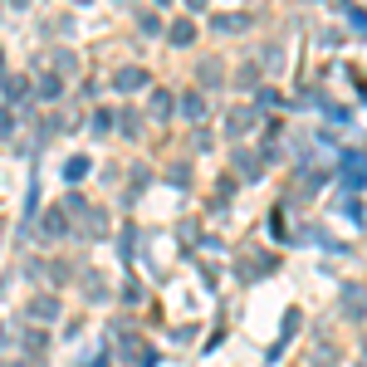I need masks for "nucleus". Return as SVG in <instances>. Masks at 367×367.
Segmentation results:
<instances>
[{
  "mask_svg": "<svg viewBox=\"0 0 367 367\" xmlns=\"http://www.w3.org/2000/svg\"><path fill=\"white\" fill-rule=\"evenodd\" d=\"M34 313H39V319H54L59 304H54V299H34Z\"/></svg>",
  "mask_w": 367,
  "mask_h": 367,
  "instance_id": "10",
  "label": "nucleus"
},
{
  "mask_svg": "<svg viewBox=\"0 0 367 367\" xmlns=\"http://www.w3.org/2000/svg\"><path fill=\"white\" fill-rule=\"evenodd\" d=\"M201 83H221V64H216V59L201 64Z\"/></svg>",
  "mask_w": 367,
  "mask_h": 367,
  "instance_id": "8",
  "label": "nucleus"
},
{
  "mask_svg": "<svg viewBox=\"0 0 367 367\" xmlns=\"http://www.w3.org/2000/svg\"><path fill=\"white\" fill-rule=\"evenodd\" d=\"M118 6H132V0H118Z\"/></svg>",
  "mask_w": 367,
  "mask_h": 367,
  "instance_id": "15",
  "label": "nucleus"
},
{
  "mask_svg": "<svg viewBox=\"0 0 367 367\" xmlns=\"http://www.w3.org/2000/svg\"><path fill=\"white\" fill-rule=\"evenodd\" d=\"M191 39H196V25H191V20L172 25V44H191Z\"/></svg>",
  "mask_w": 367,
  "mask_h": 367,
  "instance_id": "6",
  "label": "nucleus"
},
{
  "mask_svg": "<svg viewBox=\"0 0 367 367\" xmlns=\"http://www.w3.org/2000/svg\"><path fill=\"white\" fill-rule=\"evenodd\" d=\"M74 6H83V0H74Z\"/></svg>",
  "mask_w": 367,
  "mask_h": 367,
  "instance_id": "16",
  "label": "nucleus"
},
{
  "mask_svg": "<svg viewBox=\"0 0 367 367\" xmlns=\"http://www.w3.org/2000/svg\"><path fill=\"white\" fill-rule=\"evenodd\" d=\"M59 93V79H39V98H54Z\"/></svg>",
  "mask_w": 367,
  "mask_h": 367,
  "instance_id": "12",
  "label": "nucleus"
},
{
  "mask_svg": "<svg viewBox=\"0 0 367 367\" xmlns=\"http://www.w3.org/2000/svg\"><path fill=\"white\" fill-rule=\"evenodd\" d=\"M0 59H6V54H0Z\"/></svg>",
  "mask_w": 367,
  "mask_h": 367,
  "instance_id": "17",
  "label": "nucleus"
},
{
  "mask_svg": "<svg viewBox=\"0 0 367 367\" xmlns=\"http://www.w3.org/2000/svg\"><path fill=\"white\" fill-rule=\"evenodd\" d=\"M147 113H152V118H167V113H172V98H167L162 88H152V108H147Z\"/></svg>",
  "mask_w": 367,
  "mask_h": 367,
  "instance_id": "5",
  "label": "nucleus"
},
{
  "mask_svg": "<svg viewBox=\"0 0 367 367\" xmlns=\"http://www.w3.org/2000/svg\"><path fill=\"white\" fill-rule=\"evenodd\" d=\"M142 34H162V20H157V15H142Z\"/></svg>",
  "mask_w": 367,
  "mask_h": 367,
  "instance_id": "13",
  "label": "nucleus"
},
{
  "mask_svg": "<svg viewBox=\"0 0 367 367\" xmlns=\"http://www.w3.org/2000/svg\"><path fill=\"white\" fill-rule=\"evenodd\" d=\"M235 162H240V172H245V177H255V172H259V162H255L250 152H235Z\"/></svg>",
  "mask_w": 367,
  "mask_h": 367,
  "instance_id": "11",
  "label": "nucleus"
},
{
  "mask_svg": "<svg viewBox=\"0 0 367 367\" xmlns=\"http://www.w3.org/2000/svg\"><path fill=\"white\" fill-rule=\"evenodd\" d=\"M245 128H255V108H240V113H230V132H245Z\"/></svg>",
  "mask_w": 367,
  "mask_h": 367,
  "instance_id": "7",
  "label": "nucleus"
},
{
  "mask_svg": "<svg viewBox=\"0 0 367 367\" xmlns=\"http://www.w3.org/2000/svg\"><path fill=\"white\" fill-rule=\"evenodd\" d=\"M245 25H250V15H216V30L221 34H240Z\"/></svg>",
  "mask_w": 367,
  "mask_h": 367,
  "instance_id": "3",
  "label": "nucleus"
},
{
  "mask_svg": "<svg viewBox=\"0 0 367 367\" xmlns=\"http://www.w3.org/2000/svg\"><path fill=\"white\" fill-rule=\"evenodd\" d=\"M44 235H64V211H49V221H44Z\"/></svg>",
  "mask_w": 367,
  "mask_h": 367,
  "instance_id": "9",
  "label": "nucleus"
},
{
  "mask_svg": "<svg viewBox=\"0 0 367 367\" xmlns=\"http://www.w3.org/2000/svg\"><path fill=\"white\" fill-rule=\"evenodd\" d=\"M186 10H206V0H186Z\"/></svg>",
  "mask_w": 367,
  "mask_h": 367,
  "instance_id": "14",
  "label": "nucleus"
},
{
  "mask_svg": "<svg viewBox=\"0 0 367 367\" xmlns=\"http://www.w3.org/2000/svg\"><path fill=\"white\" fill-rule=\"evenodd\" d=\"M113 83H118L123 93H132V88H142V83H147V74H142V69H123V74H118Z\"/></svg>",
  "mask_w": 367,
  "mask_h": 367,
  "instance_id": "4",
  "label": "nucleus"
},
{
  "mask_svg": "<svg viewBox=\"0 0 367 367\" xmlns=\"http://www.w3.org/2000/svg\"><path fill=\"white\" fill-rule=\"evenodd\" d=\"M343 177H348V191H362V157H357V152H348Z\"/></svg>",
  "mask_w": 367,
  "mask_h": 367,
  "instance_id": "1",
  "label": "nucleus"
},
{
  "mask_svg": "<svg viewBox=\"0 0 367 367\" xmlns=\"http://www.w3.org/2000/svg\"><path fill=\"white\" fill-rule=\"evenodd\" d=\"M181 113H186L191 123H201V118H206V98H201V93H186V98H181Z\"/></svg>",
  "mask_w": 367,
  "mask_h": 367,
  "instance_id": "2",
  "label": "nucleus"
}]
</instances>
